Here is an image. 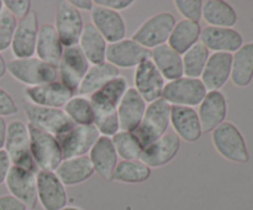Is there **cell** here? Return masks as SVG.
Masks as SVG:
<instances>
[{
  "mask_svg": "<svg viewBox=\"0 0 253 210\" xmlns=\"http://www.w3.org/2000/svg\"><path fill=\"white\" fill-rule=\"evenodd\" d=\"M170 108L172 105L162 98L148 104L140 125L132 132L143 148L167 133L170 125Z\"/></svg>",
  "mask_w": 253,
  "mask_h": 210,
  "instance_id": "cell-1",
  "label": "cell"
},
{
  "mask_svg": "<svg viewBox=\"0 0 253 210\" xmlns=\"http://www.w3.org/2000/svg\"><path fill=\"white\" fill-rule=\"evenodd\" d=\"M6 71L26 86H37L57 81L58 69L37 57L14 58L6 62Z\"/></svg>",
  "mask_w": 253,
  "mask_h": 210,
  "instance_id": "cell-2",
  "label": "cell"
},
{
  "mask_svg": "<svg viewBox=\"0 0 253 210\" xmlns=\"http://www.w3.org/2000/svg\"><path fill=\"white\" fill-rule=\"evenodd\" d=\"M4 151L12 166L39 172L31 155L29 127L21 120H12L7 124Z\"/></svg>",
  "mask_w": 253,
  "mask_h": 210,
  "instance_id": "cell-3",
  "label": "cell"
},
{
  "mask_svg": "<svg viewBox=\"0 0 253 210\" xmlns=\"http://www.w3.org/2000/svg\"><path fill=\"white\" fill-rule=\"evenodd\" d=\"M27 127L31 142V155L36 167L39 170L54 172L63 161L61 146L57 137L31 124H29Z\"/></svg>",
  "mask_w": 253,
  "mask_h": 210,
  "instance_id": "cell-4",
  "label": "cell"
},
{
  "mask_svg": "<svg viewBox=\"0 0 253 210\" xmlns=\"http://www.w3.org/2000/svg\"><path fill=\"white\" fill-rule=\"evenodd\" d=\"M215 150L225 160L235 163H247L250 153L241 131L235 124L225 121L211 132Z\"/></svg>",
  "mask_w": 253,
  "mask_h": 210,
  "instance_id": "cell-5",
  "label": "cell"
},
{
  "mask_svg": "<svg viewBox=\"0 0 253 210\" xmlns=\"http://www.w3.org/2000/svg\"><path fill=\"white\" fill-rule=\"evenodd\" d=\"M175 22L177 21L172 12H157L143 21L133 32L131 39L151 51L156 47L167 43Z\"/></svg>",
  "mask_w": 253,
  "mask_h": 210,
  "instance_id": "cell-6",
  "label": "cell"
},
{
  "mask_svg": "<svg viewBox=\"0 0 253 210\" xmlns=\"http://www.w3.org/2000/svg\"><path fill=\"white\" fill-rule=\"evenodd\" d=\"M207 93V88L200 78H189L183 76L175 81L166 83L162 99H165L172 106L194 108L202 103Z\"/></svg>",
  "mask_w": 253,
  "mask_h": 210,
  "instance_id": "cell-7",
  "label": "cell"
},
{
  "mask_svg": "<svg viewBox=\"0 0 253 210\" xmlns=\"http://www.w3.org/2000/svg\"><path fill=\"white\" fill-rule=\"evenodd\" d=\"M24 113L29 124L52 133L56 137L66 133L74 126L73 121L67 116L63 109L46 108L25 101Z\"/></svg>",
  "mask_w": 253,
  "mask_h": 210,
  "instance_id": "cell-8",
  "label": "cell"
},
{
  "mask_svg": "<svg viewBox=\"0 0 253 210\" xmlns=\"http://www.w3.org/2000/svg\"><path fill=\"white\" fill-rule=\"evenodd\" d=\"M100 133L94 125H74L66 133L57 136L63 160L88 156Z\"/></svg>",
  "mask_w": 253,
  "mask_h": 210,
  "instance_id": "cell-9",
  "label": "cell"
},
{
  "mask_svg": "<svg viewBox=\"0 0 253 210\" xmlns=\"http://www.w3.org/2000/svg\"><path fill=\"white\" fill-rule=\"evenodd\" d=\"M83 16L69 1L58 2L54 16V29L63 47L77 46L84 29Z\"/></svg>",
  "mask_w": 253,
  "mask_h": 210,
  "instance_id": "cell-10",
  "label": "cell"
},
{
  "mask_svg": "<svg viewBox=\"0 0 253 210\" xmlns=\"http://www.w3.org/2000/svg\"><path fill=\"white\" fill-rule=\"evenodd\" d=\"M7 190L27 209L34 210L37 202V173L11 166L5 179Z\"/></svg>",
  "mask_w": 253,
  "mask_h": 210,
  "instance_id": "cell-11",
  "label": "cell"
},
{
  "mask_svg": "<svg viewBox=\"0 0 253 210\" xmlns=\"http://www.w3.org/2000/svg\"><path fill=\"white\" fill-rule=\"evenodd\" d=\"M89 67H90V64L86 61L85 56L79 48L78 44L64 47L58 68H57L58 69V76L61 77L59 82L76 94L82 79L88 72Z\"/></svg>",
  "mask_w": 253,
  "mask_h": 210,
  "instance_id": "cell-12",
  "label": "cell"
},
{
  "mask_svg": "<svg viewBox=\"0 0 253 210\" xmlns=\"http://www.w3.org/2000/svg\"><path fill=\"white\" fill-rule=\"evenodd\" d=\"M37 199L43 210H59L67 207L68 194L56 173L51 170L37 172Z\"/></svg>",
  "mask_w": 253,
  "mask_h": 210,
  "instance_id": "cell-13",
  "label": "cell"
},
{
  "mask_svg": "<svg viewBox=\"0 0 253 210\" xmlns=\"http://www.w3.org/2000/svg\"><path fill=\"white\" fill-rule=\"evenodd\" d=\"M151 51L132 39H124L115 43H109L106 48V62L116 68H133L150 59Z\"/></svg>",
  "mask_w": 253,
  "mask_h": 210,
  "instance_id": "cell-14",
  "label": "cell"
},
{
  "mask_svg": "<svg viewBox=\"0 0 253 210\" xmlns=\"http://www.w3.org/2000/svg\"><path fill=\"white\" fill-rule=\"evenodd\" d=\"M133 84H135L133 88L142 96L143 100L150 104L162 98L166 81L152 61L146 59L136 67Z\"/></svg>",
  "mask_w": 253,
  "mask_h": 210,
  "instance_id": "cell-15",
  "label": "cell"
},
{
  "mask_svg": "<svg viewBox=\"0 0 253 210\" xmlns=\"http://www.w3.org/2000/svg\"><path fill=\"white\" fill-rule=\"evenodd\" d=\"M39 30V16L35 11H31L27 16L17 21L10 47L15 58H29L35 56Z\"/></svg>",
  "mask_w": 253,
  "mask_h": 210,
  "instance_id": "cell-16",
  "label": "cell"
},
{
  "mask_svg": "<svg viewBox=\"0 0 253 210\" xmlns=\"http://www.w3.org/2000/svg\"><path fill=\"white\" fill-rule=\"evenodd\" d=\"M27 101L39 106L63 109L67 101L76 94L59 81L51 82L37 86H26L24 89Z\"/></svg>",
  "mask_w": 253,
  "mask_h": 210,
  "instance_id": "cell-17",
  "label": "cell"
},
{
  "mask_svg": "<svg viewBox=\"0 0 253 210\" xmlns=\"http://www.w3.org/2000/svg\"><path fill=\"white\" fill-rule=\"evenodd\" d=\"M200 42L212 53H235L244 44V37L234 27H212L202 29Z\"/></svg>",
  "mask_w": 253,
  "mask_h": 210,
  "instance_id": "cell-18",
  "label": "cell"
},
{
  "mask_svg": "<svg viewBox=\"0 0 253 210\" xmlns=\"http://www.w3.org/2000/svg\"><path fill=\"white\" fill-rule=\"evenodd\" d=\"M198 116L203 133L212 132L217 126L225 123L227 115V100L222 91H208L205 98L199 104Z\"/></svg>",
  "mask_w": 253,
  "mask_h": 210,
  "instance_id": "cell-19",
  "label": "cell"
},
{
  "mask_svg": "<svg viewBox=\"0 0 253 210\" xmlns=\"http://www.w3.org/2000/svg\"><path fill=\"white\" fill-rule=\"evenodd\" d=\"M93 26L100 32L101 36L109 43L121 41L126 36V22L120 12L94 4L90 11Z\"/></svg>",
  "mask_w": 253,
  "mask_h": 210,
  "instance_id": "cell-20",
  "label": "cell"
},
{
  "mask_svg": "<svg viewBox=\"0 0 253 210\" xmlns=\"http://www.w3.org/2000/svg\"><path fill=\"white\" fill-rule=\"evenodd\" d=\"M180 142L182 141L174 132H167L157 141L146 146L140 160L151 169L163 167L178 155Z\"/></svg>",
  "mask_w": 253,
  "mask_h": 210,
  "instance_id": "cell-21",
  "label": "cell"
},
{
  "mask_svg": "<svg viewBox=\"0 0 253 210\" xmlns=\"http://www.w3.org/2000/svg\"><path fill=\"white\" fill-rule=\"evenodd\" d=\"M127 88V81L120 76L91 94L89 100L94 109V116L115 113Z\"/></svg>",
  "mask_w": 253,
  "mask_h": 210,
  "instance_id": "cell-22",
  "label": "cell"
},
{
  "mask_svg": "<svg viewBox=\"0 0 253 210\" xmlns=\"http://www.w3.org/2000/svg\"><path fill=\"white\" fill-rule=\"evenodd\" d=\"M170 125L174 133L188 143H194L202 137L203 131L197 110L189 106L170 108Z\"/></svg>",
  "mask_w": 253,
  "mask_h": 210,
  "instance_id": "cell-23",
  "label": "cell"
},
{
  "mask_svg": "<svg viewBox=\"0 0 253 210\" xmlns=\"http://www.w3.org/2000/svg\"><path fill=\"white\" fill-rule=\"evenodd\" d=\"M147 103L142 99V96L137 93L133 86L127 88L124 94L123 99L119 103L118 116L120 123V130L133 132L140 125L143 115H145Z\"/></svg>",
  "mask_w": 253,
  "mask_h": 210,
  "instance_id": "cell-24",
  "label": "cell"
},
{
  "mask_svg": "<svg viewBox=\"0 0 253 210\" xmlns=\"http://www.w3.org/2000/svg\"><path fill=\"white\" fill-rule=\"evenodd\" d=\"M94 173L105 180H111L113 173L119 163V156L113 145L111 137L100 136L88 155Z\"/></svg>",
  "mask_w": 253,
  "mask_h": 210,
  "instance_id": "cell-25",
  "label": "cell"
},
{
  "mask_svg": "<svg viewBox=\"0 0 253 210\" xmlns=\"http://www.w3.org/2000/svg\"><path fill=\"white\" fill-rule=\"evenodd\" d=\"M231 53H212L209 56L204 71L200 76L208 91L220 90L231 76Z\"/></svg>",
  "mask_w": 253,
  "mask_h": 210,
  "instance_id": "cell-26",
  "label": "cell"
},
{
  "mask_svg": "<svg viewBox=\"0 0 253 210\" xmlns=\"http://www.w3.org/2000/svg\"><path fill=\"white\" fill-rule=\"evenodd\" d=\"M63 49L64 47L61 43V40H59L53 25L44 24L40 26L36 51H35L37 58L58 68Z\"/></svg>",
  "mask_w": 253,
  "mask_h": 210,
  "instance_id": "cell-27",
  "label": "cell"
},
{
  "mask_svg": "<svg viewBox=\"0 0 253 210\" xmlns=\"http://www.w3.org/2000/svg\"><path fill=\"white\" fill-rule=\"evenodd\" d=\"M54 173L64 187H73L88 180L94 174V168L88 156H82L63 160Z\"/></svg>",
  "mask_w": 253,
  "mask_h": 210,
  "instance_id": "cell-28",
  "label": "cell"
},
{
  "mask_svg": "<svg viewBox=\"0 0 253 210\" xmlns=\"http://www.w3.org/2000/svg\"><path fill=\"white\" fill-rule=\"evenodd\" d=\"M150 59L162 74L165 81L172 82L184 76L182 56L170 48L167 43L151 49Z\"/></svg>",
  "mask_w": 253,
  "mask_h": 210,
  "instance_id": "cell-29",
  "label": "cell"
},
{
  "mask_svg": "<svg viewBox=\"0 0 253 210\" xmlns=\"http://www.w3.org/2000/svg\"><path fill=\"white\" fill-rule=\"evenodd\" d=\"M79 48L82 49L83 54L85 56L86 61L90 66L101 64L106 62V48L108 42L105 41L100 32L93 26L91 22L84 25L83 32L78 42Z\"/></svg>",
  "mask_w": 253,
  "mask_h": 210,
  "instance_id": "cell-30",
  "label": "cell"
},
{
  "mask_svg": "<svg viewBox=\"0 0 253 210\" xmlns=\"http://www.w3.org/2000/svg\"><path fill=\"white\" fill-rule=\"evenodd\" d=\"M118 77H120V69L116 68L113 64L108 63V62L90 66L84 78L82 79L81 84H79L77 95H91L96 90H99L101 86H104L106 83L118 78Z\"/></svg>",
  "mask_w": 253,
  "mask_h": 210,
  "instance_id": "cell-31",
  "label": "cell"
},
{
  "mask_svg": "<svg viewBox=\"0 0 253 210\" xmlns=\"http://www.w3.org/2000/svg\"><path fill=\"white\" fill-rule=\"evenodd\" d=\"M200 34H202V26L199 22L182 19L180 21L175 22L167 44L177 53L183 56L188 49L200 41Z\"/></svg>",
  "mask_w": 253,
  "mask_h": 210,
  "instance_id": "cell-32",
  "label": "cell"
},
{
  "mask_svg": "<svg viewBox=\"0 0 253 210\" xmlns=\"http://www.w3.org/2000/svg\"><path fill=\"white\" fill-rule=\"evenodd\" d=\"M230 79L237 88H246L253 79V42L244 43L232 54Z\"/></svg>",
  "mask_w": 253,
  "mask_h": 210,
  "instance_id": "cell-33",
  "label": "cell"
},
{
  "mask_svg": "<svg viewBox=\"0 0 253 210\" xmlns=\"http://www.w3.org/2000/svg\"><path fill=\"white\" fill-rule=\"evenodd\" d=\"M204 21L212 27L231 29L237 22V14L234 7L224 0H208L203 4Z\"/></svg>",
  "mask_w": 253,
  "mask_h": 210,
  "instance_id": "cell-34",
  "label": "cell"
},
{
  "mask_svg": "<svg viewBox=\"0 0 253 210\" xmlns=\"http://www.w3.org/2000/svg\"><path fill=\"white\" fill-rule=\"evenodd\" d=\"M151 169L141 160L120 161L113 173V182L125 183V184H141L151 177Z\"/></svg>",
  "mask_w": 253,
  "mask_h": 210,
  "instance_id": "cell-35",
  "label": "cell"
},
{
  "mask_svg": "<svg viewBox=\"0 0 253 210\" xmlns=\"http://www.w3.org/2000/svg\"><path fill=\"white\" fill-rule=\"evenodd\" d=\"M209 56V49L200 41L197 44H194L192 48L188 49L182 56L183 73H184V77L200 78L205 66H207Z\"/></svg>",
  "mask_w": 253,
  "mask_h": 210,
  "instance_id": "cell-36",
  "label": "cell"
},
{
  "mask_svg": "<svg viewBox=\"0 0 253 210\" xmlns=\"http://www.w3.org/2000/svg\"><path fill=\"white\" fill-rule=\"evenodd\" d=\"M63 111L73 121L74 125L94 124V109L86 96L73 95L63 106Z\"/></svg>",
  "mask_w": 253,
  "mask_h": 210,
  "instance_id": "cell-37",
  "label": "cell"
},
{
  "mask_svg": "<svg viewBox=\"0 0 253 210\" xmlns=\"http://www.w3.org/2000/svg\"><path fill=\"white\" fill-rule=\"evenodd\" d=\"M116 153L121 161L140 160L143 147L132 132L120 130L111 137Z\"/></svg>",
  "mask_w": 253,
  "mask_h": 210,
  "instance_id": "cell-38",
  "label": "cell"
},
{
  "mask_svg": "<svg viewBox=\"0 0 253 210\" xmlns=\"http://www.w3.org/2000/svg\"><path fill=\"white\" fill-rule=\"evenodd\" d=\"M16 26L17 20L6 10H2L0 14V52L6 51L11 47Z\"/></svg>",
  "mask_w": 253,
  "mask_h": 210,
  "instance_id": "cell-39",
  "label": "cell"
},
{
  "mask_svg": "<svg viewBox=\"0 0 253 210\" xmlns=\"http://www.w3.org/2000/svg\"><path fill=\"white\" fill-rule=\"evenodd\" d=\"M203 4L202 0H175V9L178 10L184 20H189L193 22H199L203 16Z\"/></svg>",
  "mask_w": 253,
  "mask_h": 210,
  "instance_id": "cell-40",
  "label": "cell"
},
{
  "mask_svg": "<svg viewBox=\"0 0 253 210\" xmlns=\"http://www.w3.org/2000/svg\"><path fill=\"white\" fill-rule=\"evenodd\" d=\"M2 4L4 9L10 12L17 21L31 12V0H5Z\"/></svg>",
  "mask_w": 253,
  "mask_h": 210,
  "instance_id": "cell-41",
  "label": "cell"
},
{
  "mask_svg": "<svg viewBox=\"0 0 253 210\" xmlns=\"http://www.w3.org/2000/svg\"><path fill=\"white\" fill-rule=\"evenodd\" d=\"M19 111L17 104L5 89L0 88V116H11Z\"/></svg>",
  "mask_w": 253,
  "mask_h": 210,
  "instance_id": "cell-42",
  "label": "cell"
},
{
  "mask_svg": "<svg viewBox=\"0 0 253 210\" xmlns=\"http://www.w3.org/2000/svg\"><path fill=\"white\" fill-rule=\"evenodd\" d=\"M133 2H135L133 0H96L94 4L119 12L121 10L128 9Z\"/></svg>",
  "mask_w": 253,
  "mask_h": 210,
  "instance_id": "cell-43",
  "label": "cell"
},
{
  "mask_svg": "<svg viewBox=\"0 0 253 210\" xmlns=\"http://www.w3.org/2000/svg\"><path fill=\"white\" fill-rule=\"evenodd\" d=\"M0 210H27V208L11 194H6L0 195Z\"/></svg>",
  "mask_w": 253,
  "mask_h": 210,
  "instance_id": "cell-44",
  "label": "cell"
},
{
  "mask_svg": "<svg viewBox=\"0 0 253 210\" xmlns=\"http://www.w3.org/2000/svg\"><path fill=\"white\" fill-rule=\"evenodd\" d=\"M11 166L12 165L10 162L9 157H7L6 152L4 150L0 151V184L5 183V179H6V175Z\"/></svg>",
  "mask_w": 253,
  "mask_h": 210,
  "instance_id": "cell-45",
  "label": "cell"
},
{
  "mask_svg": "<svg viewBox=\"0 0 253 210\" xmlns=\"http://www.w3.org/2000/svg\"><path fill=\"white\" fill-rule=\"evenodd\" d=\"M69 2L78 11H91L94 7V1H91V0H71Z\"/></svg>",
  "mask_w": 253,
  "mask_h": 210,
  "instance_id": "cell-46",
  "label": "cell"
},
{
  "mask_svg": "<svg viewBox=\"0 0 253 210\" xmlns=\"http://www.w3.org/2000/svg\"><path fill=\"white\" fill-rule=\"evenodd\" d=\"M6 130L7 124L2 116H0V151L4 150L5 140H6Z\"/></svg>",
  "mask_w": 253,
  "mask_h": 210,
  "instance_id": "cell-47",
  "label": "cell"
},
{
  "mask_svg": "<svg viewBox=\"0 0 253 210\" xmlns=\"http://www.w3.org/2000/svg\"><path fill=\"white\" fill-rule=\"evenodd\" d=\"M6 72V61H5L4 56H2L1 52H0V79L4 78Z\"/></svg>",
  "mask_w": 253,
  "mask_h": 210,
  "instance_id": "cell-48",
  "label": "cell"
},
{
  "mask_svg": "<svg viewBox=\"0 0 253 210\" xmlns=\"http://www.w3.org/2000/svg\"><path fill=\"white\" fill-rule=\"evenodd\" d=\"M59 210H83V209L79 207H73V205H67V207L62 208V209H59Z\"/></svg>",
  "mask_w": 253,
  "mask_h": 210,
  "instance_id": "cell-49",
  "label": "cell"
},
{
  "mask_svg": "<svg viewBox=\"0 0 253 210\" xmlns=\"http://www.w3.org/2000/svg\"><path fill=\"white\" fill-rule=\"evenodd\" d=\"M2 10H4V4H2V1L0 0V14L2 12Z\"/></svg>",
  "mask_w": 253,
  "mask_h": 210,
  "instance_id": "cell-50",
  "label": "cell"
},
{
  "mask_svg": "<svg viewBox=\"0 0 253 210\" xmlns=\"http://www.w3.org/2000/svg\"><path fill=\"white\" fill-rule=\"evenodd\" d=\"M27 210H31V209H27Z\"/></svg>",
  "mask_w": 253,
  "mask_h": 210,
  "instance_id": "cell-51",
  "label": "cell"
}]
</instances>
